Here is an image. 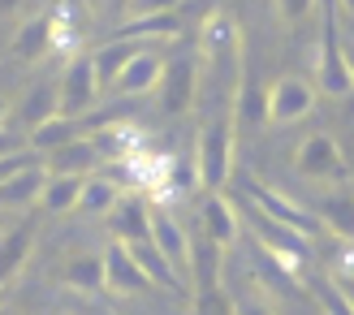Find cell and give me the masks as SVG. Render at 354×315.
Here are the masks:
<instances>
[{"mask_svg": "<svg viewBox=\"0 0 354 315\" xmlns=\"http://www.w3.org/2000/svg\"><path fill=\"white\" fill-rule=\"evenodd\" d=\"M234 143H238V117L234 104H225L216 117H207V126L199 130L194 143V164H199V186L203 195H216L234 173Z\"/></svg>", "mask_w": 354, "mask_h": 315, "instance_id": "6da1fadb", "label": "cell"}, {"mask_svg": "<svg viewBox=\"0 0 354 315\" xmlns=\"http://www.w3.org/2000/svg\"><path fill=\"white\" fill-rule=\"evenodd\" d=\"M315 86L324 95H350L354 78H350V52L337 39V9L320 5V48H315Z\"/></svg>", "mask_w": 354, "mask_h": 315, "instance_id": "7a4b0ae2", "label": "cell"}, {"mask_svg": "<svg viewBox=\"0 0 354 315\" xmlns=\"http://www.w3.org/2000/svg\"><path fill=\"white\" fill-rule=\"evenodd\" d=\"M294 178L315 182V186H346L350 182V164H346L342 147L333 143L328 134H311L294 151Z\"/></svg>", "mask_w": 354, "mask_h": 315, "instance_id": "3957f363", "label": "cell"}, {"mask_svg": "<svg viewBox=\"0 0 354 315\" xmlns=\"http://www.w3.org/2000/svg\"><path fill=\"white\" fill-rule=\"evenodd\" d=\"M242 207V216H246V225H251V233H255V247L259 251H268L272 259H281L286 268H298L303 259L311 255V242L303 238V233H294L290 225H281V220H272L268 212H259L255 203H238Z\"/></svg>", "mask_w": 354, "mask_h": 315, "instance_id": "277c9868", "label": "cell"}, {"mask_svg": "<svg viewBox=\"0 0 354 315\" xmlns=\"http://www.w3.org/2000/svg\"><path fill=\"white\" fill-rule=\"evenodd\" d=\"M242 199H246V203H255L259 212H268L272 220L290 225V229H294V233H303L307 242H315V238L324 233V225H320V216H315L311 207H298L294 199H286L281 190L263 186V182H255V178H242Z\"/></svg>", "mask_w": 354, "mask_h": 315, "instance_id": "5b68a950", "label": "cell"}, {"mask_svg": "<svg viewBox=\"0 0 354 315\" xmlns=\"http://www.w3.org/2000/svg\"><path fill=\"white\" fill-rule=\"evenodd\" d=\"M100 74H95V57L91 52H74L61 74L57 99H61V117H86L100 104Z\"/></svg>", "mask_w": 354, "mask_h": 315, "instance_id": "8992f818", "label": "cell"}, {"mask_svg": "<svg viewBox=\"0 0 354 315\" xmlns=\"http://www.w3.org/2000/svg\"><path fill=\"white\" fill-rule=\"evenodd\" d=\"M199 57H203V52H182V57H169L165 78H160V86H156L160 113L177 117V113H186V108H190L194 86H199Z\"/></svg>", "mask_w": 354, "mask_h": 315, "instance_id": "52a82bcc", "label": "cell"}, {"mask_svg": "<svg viewBox=\"0 0 354 315\" xmlns=\"http://www.w3.org/2000/svg\"><path fill=\"white\" fill-rule=\"evenodd\" d=\"M315 86L311 78L303 74H281L272 82L268 91V121H277V126H290V121H303L311 108H315Z\"/></svg>", "mask_w": 354, "mask_h": 315, "instance_id": "ba28073f", "label": "cell"}, {"mask_svg": "<svg viewBox=\"0 0 354 315\" xmlns=\"http://www.w3.org/2000/svg\"><path fill=\"white\" fill-rule=\"evenodd\" d=\"M151 242H156V251H160L173 272L186 281V272H190V233L182 229V220H177L169 207H151Z\"/></svg>", "mask_w": 354, "mask_h": 315, "instance_id": "9c48e42d", "label": "cell"}, {"mask_svg": "<svg viewBox=\"0 0 354 315\" xmlns=\"http://www.w3.org/2000/svg\"><path fill=\"white\" fill-rule=\"evenodd\" d=\"M311 212L320 216L324 233L354 242V182H346V186H324L320 195L311 199Z\"/></svg>", "mask_w": 354, "mask_h": 315, "instance_id": "30bf717a", "label": "cell"}, {"mask_svg": "<svg viewBox=\"0 0 354 315\" xmlns=\"http://www.w3.org/2000/svg\"><path fill=\"white\" fill-rule=\"evenodd\" d=\"M44 186H48V164H39V160H30L26 169L9 173V178L0 182V212L17 216V212H26V207H35L44 199Z\"/></svg>", "mask_w": 354, "mask_h": 315, "instance_id": "8fae6325", "label": "cell"}, {"mask_svg": "<svg viewBox=\"0 0 354 315\" xmlns=\"http://www.w3.org/2000/svg\"><path fill=\"white\" fill-rule=\"evenodd\" d=\"M109 225H113V238L126 242V247H138V242H151V207L143 195H121V203L109 212Z\"/></svg>", "mask_w": 354, "mask_h": 315, "instance_id": "7c38bea8", "label": "cell"}, {"mask_svg": "<svg viewBox=\"0 0 354 315\" xmlns=\"http://www.w3.org/2000/svg\"><path fill=\"white\" fill-rule=\"evenodd\" d=\"M221 272H225V247L212 242L207 233L190 242V272H186V285L194 294H207V289H225L221 285Z\"/></svg>", "mask_w": 354, "mask_h": 315, "instance_id": "4fadbf2b", "label": "cell"}, {"mask_svg": "<svg viewBox=\"0 0 354 315\" xmlns=\"http://www.w3.org/2000/svg\"><path fill=\"white\" fill-rule=\"evenodd\" d=\"M104 281H109L113 294H147L151 289V276L138 268V259L130 255L126 242H113L104 251Z\"/></svg>", "mask_w": 354, "mask_h": 315, "instance_id": "5bb4252c", "label": "cell"}, {"mask_svg": "<svg viewBox=\"0 0 354 315\" xmlns=\"http://www.w3.org/2000/svg\"><path fill=\"white\" fill-rule=\"evenodd\" d=\"M156 48V39H138V35H117V39H109L104 48H95L91 57H95V74H100V86H117L121 78V69H126L138 52H147Z\"/></svg>", "mask_w": 354, "mask_h": 315, "instance_id": "9a60e30c", "label": "cell"}, {"mask_svg": "<svg viewBox=\"0 0 354 315\" xmlns=\"http://www.w3.org/2000/svg\"><path fill=\"white\" fill-rule=\"evenodd\" d=\"M165 65H169V57H165L160 48L138 52V57L121 69V78H117L113 91H117V95H147V91H156V86H160V78H165Z\"/></svg>", "mask_w": 354, "mask_h": 315, "instance_id": "2e32d148", "label": "cell"}, {"mask_svg": "<svg viewBox=\"0 0 354 315\" xmlns=\"http://www.w3.org/2000/svg\"><path fill=\"white\" fill-rule=\"evenodd\" d=\"M100 169H104V155L95 147V138H78V143L48 155V173H61V178H95Z\"/></svg>", "mask_w": 354, "mask_h": 315, "instance_id": "e0dca14e", "label": "cell"}, {"mask_svg": "<svg viewBox=\"0 0 354 315\" xmlns=\"http://www.w3.org/2000/svg\"><path fill=\"white\" fill-rule=\"evenodd\" d=\"M35 220H26V216H17L5 233H0V285H9V276H17V268L26 264V255H30V247H35Z\"/></svg>", "mask_w": 354, "mask_h": 315, "instance_id": "ac0fdd59", "label": "cell"}, {"mask_svg": "<svg viewBox=\"0 0 354 315\" xmlns=\"http://www.w3.org/2000/svg\"><path fill=\"white\" fill-rule=\"evenodd\" d=\"M48 48H57V30H52V13H35L13 30V57L17 61H39Z\"/></svg>", "mask_w": 354, "mask_h": 315, "instance_id": "d6986e66", "label": "cell"}, {"mask_svg": "<svg viewBox=\"0 0 354 315\" xmlns=\"http://www.w3.org/2000/svg\"><path fill=\"white\" fill-rule=\"evenodd\" d=\"M203 233L212 242H221V247L238 242V212H234V203H229L221 190L216 195H203Z\"/></svg>", "mask_w": 354, "mask_h": 315, "instance_id": "ffe728a7", "label": "cell"}, {"mask_svg": "<svg viewBox=\"0 0 354 315\" xmlns=\"http://www.w3.org/2000/svg\"><path fill=\"white\" fill-rule=\"evenodd\" d=\"M65 285L78 289V294H95V289H109V281H104V255L95 251H82L65 264Z\"/></svg>", "mask_w": 354, "mask_h": 315, "instance_id": "44dd1931", "label": "cell"}, {"mask_svg": "<svg viewBox=\"0 0 354 315\" xmlns=\"http://www.w3.org/2000/svg\"><path fill=\"white\" fill-rule=\"evenodd\" d=\"M82 186H86V178H61V173H48L39 207H44V212H74V207L82 203Z\"/></svg>", "mask_w": 354, "mask_h": 315, "instance_id": "7402d4cb", "label": "cell"}, {"mask_svg": "<svg viewBox=\"0 0 354 315\" xmlns=\"http://www.w3.org/2000/svg\"><path fill=\"white\" fill-rule=\"evenodd\" d=\"M307 285H311V298L320 303L324 315H354V298L337 285V276H328V272H311V276H307Z\"/></svg>", "mask_w": 354, "mask_h": 315, "instance_id": "603a6c76", "label": "cell"}, {"mask_svg": "<svg viewBox=\"0 0 354 315\" xmlns=\"http://www.w3.org/2000/svg\"><path fill=\"white\" fill-rule=\"evenodd\" d=\"M234 117H238V130H259L268 121V91H259L255 82L238 86V99H234Z\"/></svg>", "mask_w": 354, "mask_h": 315, "instance_id": "cb8c5ba5", "label": "cell"}, {"mask_svg": "<svg viewBox=\"0 0 354 315\" xmlns=\"http://www.w3.org/2000/svg\"><path fill=\"white\" fill-rule=\"evenodd\" d=\"M121 195H126V190H121L113 178H104V173H95V178H86V186H82V212H95V216H109L113 207L121 203Z\"/></svg>", "mask_w": 354, "mask_h": 315, "instance_id": "d4e9b609", "label": "cell"}, {"mask_svg": "<svg viewBox=\"0 0 354 315\" xmlns=\"http://www.w3.org/2000/svg\"><path fill=\"white\" fill-rule=\"evenodd\" d=\"M194 315H234V298H229L225 289L194 294Z\"/></svg>", "mask_w": 354, "mask_h": 315, "instance_id": "484cf974", "label": "cell"}, {"mask_svg": "<svg viewBox=\"0 0 354 315\" xmlns=\"http://www.w3.org/2000/svg\"><path fill=\"white\" fill-rule=\"evenodd\" d=\"M234 315H277L268 298H259V294H238L234 298Z\"/></svg>", "mask_w": 354, "mask_h": 315, "instance_id": "4316f807", "label": "cell"}, {"mask_svg": "<svg viewBox=\"0 0 354 315\" xmlns=\"http://www.w3.org/2000/svg\"><path fill=\"white\" fill-rule=\"evenodd\" d=\"M5 117H9V99H5V91H0V126H5Z\"/></svg>", "mask_w": 354, "mask_h": 315, "instance_id": "83f0119b", "label": "cell"}, {"mask_svg": "<svg viewBox=\"0 0 354 315\" xmlns=\"http://www.w3.org/2000/svg\"><path fill=\"white\" fill-rule=\"evenodd\" d=\"M9 229V212H0V233H5Z\"/></svg>", "mask_w": 354, "mask_h": 315, "instance_id": "f1b7e54d", "label": "cell"}, {"mask_svg": "<svg viewBox=\"0 0 354 315\" xmlns=\"http://www.w3.org/2000/svg\"><path fill=\"white\" fill-rule=\"evenodd\" d=\"M86 315H117V311H104V307H95V311H86Z\"/></svg>", "mask_w": 354, "mask_h": 315, "instance_id": "f546056e", "label": "cell"}, {"mask_svg": "<svg viewBox=\"0 0 354 315\" xmlns=\"http://www.w3.org/2000/svg\"><path fill=\"white\" fill-rule=\"evenodd\" d=\"M350 78H354V52H350Z\"/></svg>", "mask_w": 354, "mask_h": 315, "instance_id": "4dcf8cb0", "label": "cell"}, {"mask_svg": "<svg viewBox=\"0 0 354 315\" xmlns=\"http://www.w3.org/2000/svg\"><path fill=\"white\" fill-rule=\"evenodd\" d=\"M0 315H17V311H9V307H0Z\"/></svg>", "mask_w": 354, "mask_h": 315, "instance_id": "1f68e13d", "label": "cell"}]
</instances>
